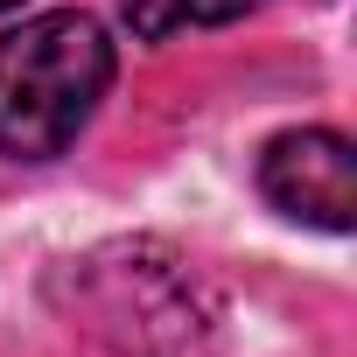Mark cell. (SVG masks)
<instances>
[{"label": "cell", "mask_w": 357, "mask_h": 357, "mask_svg": "<svg viewBox=\"0 0 357 357\" xmlns=\"http://www.w3.org/2000/svg\"><path fill=\"white\" fill-rule=\"evenodd\" d=\"M112 84V43L91 15L56 8L0 36V154L56 161Z\"/></svg>", "instance_id": "obj_2"}, {"label": "cell", "mask_w": 357, "mask_h": 357, "mask_svg": "<svg viewBox=\"0 0 357 357\" xmlns=\"http://www.w3.org/2000/svg\"><path fill=\"white\" fill-rule=\"evenodd\" d=\"M259 190L280 218L315 225V231H350L357 225V154L329 126L280 133L259 154Z\"/></svg>", "instance_id": "obj_3"}, {"label": "cell", "mask_w": 357, "mask_h": 357, "mask_svg": "<svg viewBox=\"0 0 357 357\" xmlns=\"http://www.w3.org/2000/svg\"><path fill=\"white\" fill-rule=\"evenodd\" d=\"M119 8H126V29L140 43H168L183 29H225V22L252 15L259 0H119Z\"/></svg>", "instance_id": "obj_4"}, {"label": "cell", "mask_w": 357, "mask_h": 357, "mask_svg": "<svg viewBox=\"0 0 357 357\" xmlns=\"http://www.w3.org/2000/svg\"><path fill=\"white\" fill-rule=\"evenodd\" d=\"M70 308L119 357H211L218 343L211 280L161 238H112L70 259Z\"/></svg>", "instance_id": "obj_1"}, {"label": "cell", "mask_w": 357, "mask_h": 357, "mask_svg": "<svg viewBox=\"0 0 357 357\" xmlns=\"http://www.w3.org/2000/svg\"><path fill=\"white\" fill-rule=\"evenodd\" d=\"M8 8H22V0H0V15H8Z\"/></svg>", "instance_id": "obj_5"}]
</instances>
